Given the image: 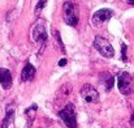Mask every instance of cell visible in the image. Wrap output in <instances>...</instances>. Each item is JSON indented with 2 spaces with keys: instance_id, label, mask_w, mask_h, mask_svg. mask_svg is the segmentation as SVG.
Wrapping results in <instances>:
<instances>
[{
  "instance_id": "cell-14",
  "label": "cell",
  "mask_w": 134,
  "mask_h": 128,
  "mask_svg": "<svg viewBox=\"0 0 134 128\" xmlns=\"http://www.w3.org/2000/svg\"><path fill=\"white\" fill-rule=\"evenodd\" d=\"M44 5H46V0H39V3L37 4V8H35V13L38 14V13L44 8Z\"/></svg>"
},
{
  "instance_id": "cell-17",
  "label": "cell",
  "mask_w": 134,
  "mask_h": 128,
  "mask_svg": "<svg viewBox=\"0 0 134 128\" xmlns=\"http://www.w3.org/2000/svg\"><path fill=\"white\" fill-rule=\"evenodd\" d=\"M129 4H132V5H134V0H126Z\"/></svg>"
},
{
  "instance_id": "cell-7",
  "label": "cell",
  "mask_w": 134,
  "mask_h": 128,
  "mask_svg": "<svg viewBox=\"0 0 134 128\" xmlns=\"http://www.w3.org/2000/svg\"><path fill=\"white\" fill-rule=\"evenodd\" d=\"M33 39L38 43H44L48 38V34H47V30H46V26L43 22H37L35 26L33 28Z\"/></svg>"
},
{
  "instance_id": "cell-10",
  "label": "cell",
  "mask_w": 134,
  "mask_h": 128,
  "mask_svg": "<svg viewBox=\"0 0 134 128\" xmlns=\"http://www.w3.org/2000/svg\"><path fill=\"white\" fill-rule=\"evenodd\" d=\"M13 119H14V109L12 105H9L7 106V111H5V116L1 123V128H9V126L13 123Z\"/></svg>"
},
{
  "instance_id": "cell-9",
  "label": "cell",
  "mask_w": 134,
  "mask_h": 128,
  "mask_svg": "<svg viewBox=\"0 0 134 128\" xmlns=\"http://www.w3.org/2000/svg\"><path fill=\"white\" fill-rule=\"evenodd\" d=\"M34 76H35V68L33 64L27 63L21 72V80L22 81H31L34 79Z\"/></svg>"
},
{
  "instance_id": "cell-11",
  "label": "cell",
  "mask_w": 134,
  "mask_h": 128,
  "mask_svg": "<svg viewBox=\"0 0 134 128\" xmlns=\"http://www.w3.org/2000/svg\"><path fill=\"white\" fill-rule=\"evenodd\" d=\"M100 81L104 84L105 90H107V91H109V90L113 88V84H115V77H113L111 73L104 72V73H102V75H100Z\"/></svg>"
},
{
  "instance_id": "cell-5",
  "label": "cell",
  "mask_w": 134,
  "mask_h": 128,
  "mask_svg": "<svg viewBox=\"0 0 134 128\" xmlns=\"http://www.w3.org/2000/svg\"><path fill=\"white\" fill-rule=\"evenodd\" d=\"M81 97L87 102V103H96L99 101V93L94 86L85 84L81 88Z\"/></svg>"
},
{
  "instance_id": "cell-4",
  "label": "cell",
  "mask_w": 134,
  "mask_h": 128,
  "mask_svg": "<svg viewBox=\"0 0 134 128\" xmlns=\"http://www.w3.org/2000/svg\"><path fill=\"white\" fill-rule=\"evenodd\" d=\"M117 86L120 93H122L124 95H129L133 91V79L128 72H122L117 77Z\"/></svg>"
},
{
  "instance_id": "cell-12",
  "label": "cell",
  "mask_w": 134,
  "mask_h": 128,
  "mask_svg": "<svg viewBox=\"0 0 134 128\" xmlns=\"http://www.w3.org/2000/svg\"><path fill=\"white\" fill-rule=\"evenodd\" d=\"M35 111H37V105H35V103H34L31 107H29V109L25 110V114H26V115H30V123H29V126H31V122H33V119H34V115H35Z\"/></svg>"
},
{
  "instance_id": "cell-15",
  "label": "cell",
  "mask_w": 134,
  "mask_h": 128,
  "mask_svg": "<svg viewBox=\"0 0 134 128\" xmlns=\"http://www.w3.org/2000/svg\"><path fill=\"white\" fill-rule=\"evenodd\" d=\"M121 59L126 62V44H121Z\"/></svg>"
},
{
  "instance_id": "cell-6",
  "label": "cell",
  "mask_w": 134,
  "mask_h": 128,
  "mask_svg": "<svg viewBox=\"0 0 134 128\" xmlns=\"http://www.w3.org/2000/svg\"><path fill=\"white\" fill-rule=\"evenodd\" d=\"M112 11L111 9H99V11H96L95 13H94V16H92V18H91V22H92V25L94 26H100V25H103L104 22H107L111 17H112Z\"/></svg>"
},
{
  "instance_id": "cell-3",
  "label": "cell",
  "mask_w": 134,
  "mask_h": 128,
  "mask_svg": "<svg viewBox=\"0 0 134 128\" xmlns=\"http://www.w3.org/2000/svg\"><path fill=\"white\" fill-rule=\"evenodd\" d=\"M94 47L104 58H113V55H115V50H113L112 44L108 42L105 38H103L102 35H96L95 37V39H94Z\"/></svg>"
},
{
  "instance_id": "cell-16",
  "label": "cell",
  "mask_w": 134,
  "mask_h": 128,
  "mask_svg": "<svg viewBox=\"0 0 134 128\" xmlns=\"http://www.w3.org/2000/svg\"><path fill=\"white\" fill-rule=\"evenodd\" d=\"M59 65H60V67H65V65H66V59H61V60H59Z\"/></svg>"
},
{
  "instance_id": "cell-8",
  "label": "cell",
  "mask_w": 134,
  "mask_h": 128,
  "mask_svg": "<svg viewBox=\"0 0 134 128\" xmlns=\"http://www.w3.org/2000/svg\"><path fill=\"white\" fill-rule=\"evenodd\" d=\"M12 73L7 69V68H0V85L3 86V89L8 90L12 86Z\"/></svg>"
},
{
  "instance_id": "cell-2",
  "label": "cell",
  "mask_w": 134,
  "mask_h": 128,
  "mask_svg": "<svg viewBox=\"0 0 134 128\" xmlns=\"http://www.w3.org/2000/svg\"><path fill=\"white\" fill-rule=\"evenodd\" d=\"M59 116L65 123L68 128H77V118H76V107L73 103H68L63 110H60Z\"/></svg>"
},
{
  "instance_id": "cell-1",
  "label": "cell",
  "mask_w": 134,
  "mask_h": 128,
  "mask_svg": "<svg viewBox=\"0 0 134 128\" xmlns=\"http://www.w3.org/2000/svg\"><path fill=\"white\" fill-rule=\"evenodd\" d=\"M63 17L64 21L70 25V26H77L78 21H80V16H78V9L76 7V4L72 0H66L63 5Z\"/></svg>"
},
{
  "instance_id": "cell-18",
  "label": "cell",
  "mask_w": 134,
  "mask_h": 128,
  "mask_svg": "<svg viewBox=\"0 0 134 128\" xmlns=\"http://www.w3.org/2000/svg\"><path fill=\"white\" fill-rule=\"evenodd\" d=\"M132 123H134V114L132 115Z\"/></svg>"
},
{
  "instance_id": "cell-13",
  "label": "cell",
  "mask_w": 134,
  "mask_h": 128,
  "mask_svg": "<svg viewBox=\"0 0 134 128\" xmlns=\"http://www.w3.org/2000/svg\"><path fill=\"white\" fill-rule=\"evenodd\" d=\"M53 34H55V38H56V41H57V43H59V44H60V47H61V51L64 52V51H65V48H64V43H63V41H61L60 33H59L57 30H55V32H53Z\"/></svg>"
}]
</instances>
